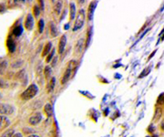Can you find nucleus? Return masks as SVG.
I'll list each match as a JSON object with an SVG mask.
<instances>
[{"label":"nucleus","mask_w":164,"mask_h":137,"mask_svg":"<svg viewBox=\"0 0 164 137\" xmlns=\"http://www.w3.org/2000/svg\"><path fill=\"white\" fill-rule=\"evenodd\" d=\"M34 27V18L31 14H28L25 20V27L27 30H32Z\"/></svg>","instance_id":"39448f33"},{"label":"nucleus","mask_w":164,"mask_h":137,"mask_svg":"<svg viewBox=\"0 0 164 137\" xmlns=\"http://www.w3.org/2000/svg\"><path fill=\"white\" fill-rule=\"evenodd\" d=\"M51 2H53V3H54V2H55V0H51Z\"/></svg>","instance_id":"7c9ffc66"},{"label":"nucleus","mask_w":164,"mask_h":137,"mask_svg":"<svg viewBox=\"0 0 164 137\" xmlns=\"http://www.w3.org/2000/svg\"><path fill=\"white\" fill-rule=\"evenodd\" d=\"M22 31H23L22 27L21 26H17V27H16L15 29H13V34L16 37H18V36H20L22 34Z\"/></svg>","instance_id":"6ab92c4d"},{"label":"nucleus","mask_w":164,"mask_h":137,"mask_svg":"<svg viewBox=\"0 0 164 137\" xmlns=\"http://www.w3.org/2000/svg\"><path fill=\"white\" fill-rule=\"evenodd\" d=\"M0 99H1V93H0Z\"/></svg>","instance_id":"2f4dec72"},{"label":"nucleus","mask_w":164,"mask_h":137,"mask_svg":"<svg viewBox=\"0 0 164 137\" xmlns=\"http://www.w3.org/2000/svg\"><path fill=\"white\" fill-rule=\"evenodd\" d=\"M51 48H52V44H51L50 42H49V43H47V44L45 46V49H44V50H43V52H42V56L45 57V56H47V55H49V53L50 52Z\"/></svg>","instance_id":"2eb2a0df"},{"label":"nucleus","mask_w":164,"mask_h":137,"mask_svg":"<svg viewBox=\"0 0 164 137\" xmlns=\"http://www.w3.org/2000/svg\"><path fill=\"white\" fill-rule=\"evenodd\" d=\"M71 73H72V69L69 68V66H67L66 71L64 72L63 77L61 79V84H65V83H67V81H69V80L71 77Z\"/></svg>","instance_id":"0eeeda50"},{"label":"nucleus","mask_w":164,"mask_h":137,"mask_svg":"<svg viewBox=\"0 0 164 137\" xmlns=\"http://www.w3.org/2000/svg\"><path fill=\"white\" fill-rule=\"evenodd\" d=\"M15 109L9 104L6 103H0V113L4 115H10L14 113Z\"/></svg>","instance_id":"7ed1b4c3"},{"label":"nucleus","mask_w":164,"mask_h":137,"mask_svg":"<svg viewBox=\"0 0 164 137\" xmlns=\"http://www.w3.org/2000/svg\"><path fill=\"white\" fill-rule=\"evenodd\" d=\"M54 53H55V50H54V49H53V50H52L51 52H49V56L47 57V60H46V61H47V63H49V61H51V59H52V57L54 56Z\"/></svg>","instance_id":"393cba45"},{"label":"nucleus","mask_w":164,"mask_h":137,"mask_svg":"<svg viewBox=\"0 0 164 137\" xmlns=\"http://www.w3.org/2000/svg\"><path fill=\"white\" fill-rule=\"evenodd\" d=\"M85 18H86V15H85L84 9H80L79 14H78V16H77V19L75 21L74 27H73V31H77L78 29H81L82 26L84 25Z\"/></svg>","instance_id":"f03ea898"},{"label":"nucleus","mask_w":164,"mask_h":137,"mask_svg":"<svg viewBox=\"0 0 164 137\" xmlns=\"http://www.w3.org/2000/svg\"><path fill=\"white\" fill-rule=\"evenodd\" d=\"M161 129L164 131V121L162 122V123H161Z\"/></svg>","instance_id":"c756f323"},{"label":"nucleus","mask_w":164,"mask_h":137,"mask_svg":"<svg viewBox=\"0 0 164 137\" xmlns=\"http://www.w3.org/2000/svg\"><path fill=\"white\" fill-rule=\"evenodd\" d=\"M39 3H40L41 8L43 9V8H44V0H39Z\"/></svg>","instance_id":"cd10ccee"},{"label":"nucleus","mask_w":164,"mask_h":137,"mask_svg":"<svg viewBox=\"0 0 164 137\" xmlns=\"http://www.w3.org/2000/svg\"><path fill=\"white\" fill-rule=\"evenodd\" d=\"M83 39H79V41H78V43L76 44V47H75V53L76 54H79V53H80L81 51H82V49H83Z\"/></svg>","instance_id":"f8f14e48"},{"label":"nucleus","mask_w":164,"mask_h":137,"mask_svg":"<svg viewBox=\"0 0 164 137\" xmlns=\"http://www.w3.org/2000/svg\"><path fill=\"white\" fill-rule=\"evenodd\" d=\"M66 43H67V38L66 36L63 35L60 39H59V53L61 55L64 50H65V47H66Z\"/></svg>","instance_id":"6e6552de"},{"label":"nucleus","mask_w":164,"mask_h":137,"mask_svg":"<svg viewBox=\"0 0 164 137\" xmlns=\"http://www.w3.org/2000/svg\"><path fill=\"white\" fill-rule=\"evenodd\" d=\"M38 91V88L36 84H31L27 87V89L24 91V93L21 94V99L25 100H31L32 98H34Z\"/></svg>","instance_id":"f257e3e1"},{"label":"nucleus","mask_w":164,"mask_h":137,"mask_svg":"<svg viewBox=\"0 0 164 137\" xmlns=\"http://www.w3.org/2000/svg\"><path fill=\"white\" fill-rule=\"evenodd\" d=\"M49 30H50V34L52 37L55 38V37L57 36V29L53 22H50V24H49Z\"/></svg>","instance_id":"ddd939ff"},{"label":"nucleus","mask_w":164,"mask_h":137,"mask_svg":"<svg viewBox=\"0 0 164 137\" xmlns=\"http://www.w3.org/2000/svg\"><path fill=\"white\" fill-rule=\"evenodd\" d=\"M33 13H34V16L35 17H37L38 16H39V13H40V8L38 6H35L33 7Z\"/></svg>","instance_id":"4be33fe9"},{"label":"nucleus","mask_w":164,"mask_h":137,"mask_svg":"<svg viewBox=\"0 0 164 137\" xmlns=\"http://www.w3.org/2000/svg\"><path fill=\"white\" fill-rule=\"evenodd\" d=\"M43 29H44V20L40 19L39 22H38V30H39L40 33H42Z\"/></svg>","instance_id":"5701e85b"},{"label":"nucleus","mask_w":164,"mask_h":137,"mask_svg":"<svg viewBox=\"0 0 164 137\" xmlns=\"http://www.w3.org/2000/svg\"><path fill=\"white\" fill-rule=\"evenodd\" d=\"M14 130H12V129H10V130H7L6 132H5L3 134H2V136H14Z\"/></svg>","instance_id":"b1692460"},{"label":"nucleus","mask_w":164,"mask_h":137,"mask_svg":"<svg viewBox=\"0 0 164 137\" xmlns=\"http://www.w3.org/2000/svg\"><path fill=\"white\" fill-rule=\"evenodd\" d=\"M91 36H92V29H91V27H90L89 32H88V35H87L86 43H85V47H86V48H88V46H89L90 43V40H91Z\"/></svg>","instance_id":"f3484780"},{"label":"nucleus","mask_w":164,"mask_h":137,"mask_svg":"<svg viewBox=\"0 0 164 137\" xmlns=\"http://www.w3.org/2000/svg\"><path fill=\"white\" fill-rule=\"evenodd\" d=\"M9 125H10V121L8 120L7 117L4 114L0 116V131L5 130Z\"/></svg>","instance_id":"423d86ee"},{"label":"nucleus","mask_w":164,"mask_h":137,"mask_svg":"<svg viewBox=\"0 0 164 137\" xmlns=\"http://www.w3.org/2000/svg\"><path fill=\"white\" fill-rule=\"evenodd\" d=\"M78 2L80 4V5H82V4H84V2H85V0H78Z\"/></svg>","instance_id":"c85d7f7f"},{"label":"nucleus","mask_w":164,"mask_h":137,"mask_svg":"<svg viewBox=\"0 0 164 137\" xmlns=\"http://www.w3.org/2000/svg\"><path fill=\"white\" fill-rule=\"evenodd\" d=\"M75 16H76V6L73 3H70V5H69V17L71 20L74 19Z\"/></svg>","instance_id":"4468645a"},{"label":"nucleus","mask_w":164,"mask_h":137,"mask_svg":"<svg viewBox=\"0 0 164 137\" xmlns=\"http://www.w3.org/2000/svg\"><path fill=\"white\" fill-rule=\"evenodd\" d=\"M96 6H97V1H92L90 4L89 10H88V19L89 20L92 19V16H93V14H94V10L96 8Z\"/></svg>","instance_id":"1a4fd4ad"},{"label":"nucleus","mask_w":164,"mask_h":137,"mask_svg":"<svg viewBox=\"0 0 164 137\" xmlns=\"http://www.w3.org/2000/svg\"><path fill=\"white\" fill-rule=\"evenodd\" d=\"M31 0H15V2H30Z\"/></svg>","instance_id":"bb28decb"},{"label":"nucleus","mask_w":164,"mask_h":137,"mask_svg":"<svg viewBox=\"0 0 164 137\" xmlns=\"http://www.w3.org/2000/svg\"><path fill=\"white\" fill-rule=\"evenodd\" d=\"M6 67H7V62L6 60H4V61H2L1 63H0V74H3V73L6 71Z\"/></svg>","instance_id":"412c9836"},{"label":"nucleus","mask_w":164,"mask_h":137,"mask_svg":"<svg viewBox=\"0 0 164 137\" xmlns=\"http://www.w3.org/2000/svg\"><path fill=\"white\" fill-rule=\"evenodd\" d=\"M42 120V114L40 113H36L32 116L29 117L28 119V123L31 125H37V123H39Z\"/></svg>","instance_id":"20e7f679"},{"label":"nucleus","mask_w":164,"mask_h":137,"mask_svg":"<svg viewBox=\"0 0 164 137\" xmlns=\"http://www.w3.org/2000/svg\"><path fill=\"white\" fill-rule=\"evenodd\" d=\"M44 112L47 114V117H50L53 114V108L50 103H47L44 107Z\"/></svg>","instance_id":"9b49d317"},{"label":"nucleus","mask_w":164,"mask_h":137,"mask_svg":"<svg viewBox=\"0 0 164 137\" xmlns=\"http://www.w3.org/2000/svg\"><path fill=\"white\" fill-rule=\"evenodd\" d=\"M44 74H45V77L47 80H49L51 76V68L49 67V66H47L45 67V70H44Z\"/></svg>","instance_id":"aec40b11"},{"label":"nucleus","mask_w":164,"mask_h":137,"mask_svg":"<svg viewBox=\"0 0 164 137\" xmlns=\"http://www.w3.org/2000/svg\"><path fill=\"white\" fill-rule=\"evenodd\" d=\"M6 86V82L4 80H2L1 79H0V88H5Z\"/></svg>","instance_id":"a878e982"},{"label":"nucleus","mask_w":164,"mask_h":137,"mask_svg":"<svg viewBox=\"0 0 164 137\" xmlns=\"http://www.w3.org/2000/svg\"><path fill=\"white\" fill-rule=\"evenodd\" d=\"M6 47H7L9 52H11V53L14 52V51L16 50V43H15V41L10 38V37H9V38L7 39V40H6Z\"/></svg>","instance_id":"9d476101"},{"label":"nucleus","mask_w":164,"mask_h":137,"mask_svg":"<svg viewBox=\"0 0 164 137\" xmlns=\"http://www.w3.org/2000/svg\"><path fill=\"white\" fill-rule=\"evenodd\" d=\"M55 78H52L51 80L49 82V84H47V93H52L53 90H54V87H55Z\"/></svg>","instance_id":"dca6fc26"},{"label":"nucleus","mask_w":164,"mask_h":137,"mask_svg":"<svg viewBox=\"0 0 164 137\" xmlns=\"http://www.w3.org/2000/svg\"><path fill=\"white\" fill-rule=\"evenodd\" d=\"M61 8H62V1L59 0V1H57L56 6H55V12L57 13V15H59L61 12Z\"/></svg>","instance_id":"a211bd4d"}]
</instances>
